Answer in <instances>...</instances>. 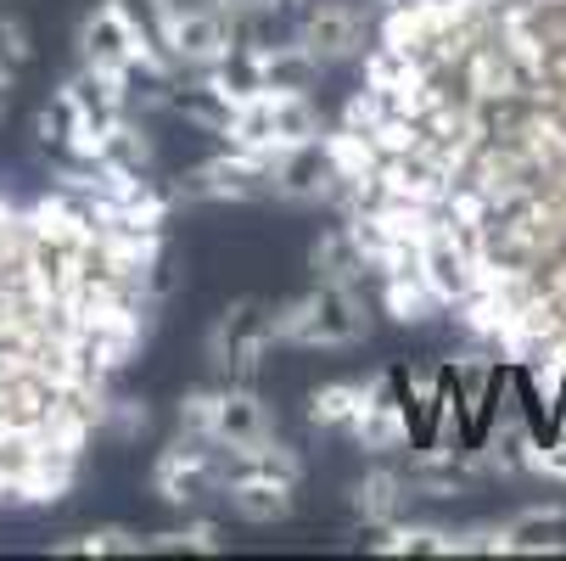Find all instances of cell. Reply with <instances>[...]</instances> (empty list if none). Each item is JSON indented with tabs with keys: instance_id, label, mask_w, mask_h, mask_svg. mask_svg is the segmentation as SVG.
<instances>
[{
	"instance_id": "1",
	"label": "cell",
	"mask_w": 566,
	"mask_h": 561,
	"mask_svg": "<svg viewBox=\"0 0 566 561\" xmlns=\"http://www.w3.org/2000/svg\"><path fill=\"white\" fill-rule=\"evenodd\" d=\"M376 332V314H370V298L365 287H326L314 281L308 292L275 303V337L281 349H359L365 337Z\"/></svg>"
},
{
	"instance_id": "2",
	"label": "cell",
	"mask_w": 566,
	"mask_h": 561,
	"mask_svg": "<svg viewBox=\"0 0 566 561\" xmlns=\"http://www.w3.org/2000/svg\"><path fill=\"white\" fill-rule=\"evenodd\" d=\"M180 427L219 444L230 466H241L253 449L275 438V416L253 382H208V387L180 393Z\"/></svg>"
},
{
	"instance_id": "3",
	"label": "cell",
	"mask_w": 566,
	"mask_h": 561,
	"mask_svg": "<svg viewBox=\"0 0 566 561\" xmlns=\"http://www.w3.org/2000/svg\"><path fill=\"white\" fill-rule=\"evenodd\" d=\"M270 349H281L275 337V303L270 298H235L219 309V320L202 337L208 371L213 382H259Z\"/></svg>"
},
{
	"instance_id": "4",
	"label": "cell",
	"mask_w": 566,
	"mask_h": 561,
	"mask_svg": "<svg viewBox=\"0 0 566 561\" xmlns=\"http://www.w3.org/2000/svg\"><path fill=\"white\" fill-rule=\"evenodd\" d=\"M270 157L253 152V146H224L213 157H202V164L180 169L164 191L175 208H208V202H259L270 197Z\"/></svg>"
},
{
	"instance_id": "5",
	"label": "cell",
	"mask_w": 566,
	"mask_h": 561,
	"mask_svg": "<svg viewBox=\"0 0 566 561\" xmlns=\"http://www.w3.org/2000/svg\"><path fill=\"white\" fill-rule=\"evenodd\" d=\"M224 477H230L224 449L180 427L164 449H157V460H151V495L164 500V506H175V511H186V506L219 495Z\"/></svg>"
},
{
	"instance_id": "6",
	"label": "cell",
	"mask_w": 566,
	"mask_h": 561,
	"mask_svg": "<svg viewBox=\"0 0 566 561\" xmlns=\"http://www.w3.org/2000/svg\"><path fill=\"white\" fill-rule=\"evenodd\" d=\"M164 45L180 62V73H208L224 67L241 45V23H230L213 0H191V7H175L164 18Z\"/></svg>"
},
{
	"instance_id": "7",
	"label": "cell",
	"mask_w": 566,
	"mask_h": 561,
	"mask_svg": "<svg viewBox=\"0 0 566 561\" xmlns=\"http://www.w3.org/2000/svg\"><path fill=\"white\" fill-rule=\"evenodd\" d=\"M365 34H370V12L359 0H303V12L292 23V40L319 62V67H343L365 56Z\"/></svg>"
},
{
	"instance_id": "8",
	"label": "cell",
	"mask_w": 566,
	"mask_h": 561,
	"mask_svg": "<svg viewBox=\"0 0 566 561\" xmlns=\"http://www.w3.org/2000/svg\"><path fill=\"white\" fill-rule=\"evenodd\" d=\"M219 500L230 506L235 522L248 528H275L297 511V477L275 471V466H230Z\"/></svg>"
},
{
	"instance_id": "9",
	"label": "cell",
	"mask_w": 566,
	"mask_h": 561,
	"mask_svg": "<svg viewBox=\"0 0 566 561\" xmlns=\"http://www.w3.org/2000/svg\"><path fill=\"white\" fill-rule=\"evenodd\" d=\"M270 197L292 202V208H343V175L332 169V157L319 146H297L286 157H275L270 169Z\"/></svg>"
},
{
	"instance_id": "10",
	"label": "cell",
	"mask_w": 566,
	"mask_h": 561,
	"mask_svg": "<svg viewBox=\"0 0 566 561\" xmlns=\"http://www.w3.org/2000/svg\"><path fill=\"white\" fill-rule=\"evenodd\" d=\"M376 398L370 411L348 427V438L370 455V460H392V455H410L416 449V416L403 411V393H398V376H376L370 382Z\"/></svg>"
},
{
	"instance_id": "11",
	"label": "cell",
	"mask_w": 566,
	"mask_h": 561,
	"mask_svg": "<svg viewBox=\"0 0 566 561\" xmlns=\"http://www.w3.org/2000/svg\"><path fill=\"white\" fill-rule=\"evenodd\" d=\"M403 477H410V489L421 500H460V495H471L482 484L471 449L465 444H443V438H432L427 449H416L410 460H403Z\"/></svg>"
},
{
	"instance_id": "12",
	"label": "cell",
	"mask_w": 566,
	"mask_h": 561,
	"mask_svg": "<svg viewBox=\"0 0 566 561\" xmlns=\"http://www.w3.org/2000/svg\"><path fill=\"white\" fill-rule=\"evenodd\" d=\"M500 555H566V500L522 506L500 522Z\"/></svg>"
},
{
	"instance_id": "13",
	"label": "cell",
	"mask_w": 566,
	"mask_h": 561,
	"mask_svg": "<svg viewBox=\"0 0 566 561\" xmlns=\"http://www.w3.org/2000/svg\"><path fill=\"white\" fill-rule=\"evenodd\" d=\"M410 477H403V466H387V460H376L359 484L348 489V511L365 522V528H387V522H398L403 517V506H410Z\"/></svg>"
},
{
	"instance_id": "14",
	"label": "cell",
	"mask_w": 566,
	"mask_h": 561,
	"mask_svg": "<svg viewBox=\"0 0 566 561\" xmlns=\"http://www.w3.org/2000/svg\"><path fill=\"white\" fill-rule=\"evenodd\" d=\"M376 309L392 320V326H410V332L443 314V303H438V292L421 281V270H398V276H381V281H376Z\"/></svg>"
},
{
	"instance_id": "15",
	"label": "cell",
	"mask_w": 566,
	"mask_h": 561,
	"mask_svg": "<svg viewBox=\"0 0 566 561\" xmlns=\"http://www.w3.org/2000/svg\"><path fill=\"white\" fill-rule=\"evenodd\" d=\"M308 276L326 281V287H365V281H370V270H365V259H359V248H354L348 225H326V230L308 242Z\"/></svg>"
},
{
	"instance_id": "16",
	"label": "cell",
	"mask_w": 566,
	"mask_h": 561,
	"mask_svg": "<svg viewBox=\"0 0 566 561\" xmlns=\"http://www.w3.org/2000/svg\"><path fill=\"white\" fill-rule=\"evenodd\" d=\"M370 398H376L370 382H326V387H314L308 393V427L348 438V427L370 411Z\"/></svg>"
},
{
	"instance_id": "17",
	"label": "cell",
	"mask_w": 566,
	"mask_h": 561,
	"mask_svg": "<svg viewBox=\"0 0 566 561\" xmlns=\"http://www.w3.org/2000/svg\"><path fill=\"white\" fill-rule=\"evenodd\" d=\"M376 555H454V528H438V522H387V528H370L365 539Z\"/></svg>"
},
{
	"instance_id": "18",
	"label": "cell",
	"mask_w": 566,
	"mask_h": 561,
	"mask_svg": "<svg viewBox=\"0 0 566 561\" xmlns=\"http://www.w3.org/2000/svg\"><path fill=\"white\" fill-rule=\"evenodd\" d=\"M51 550H62V555H140L146 533H135V528H85V533L56 539Z\"/></svg>"
},
{
	"instance_id": "19",
	"label": "cell",
	"mask_w": 566,
	"mask_h": 561,
	"mask_svg": "<svg viewBox=\"0 0 566 561\" xmlns=\"http://www.w3.org/2000/svg\"><path fill=\"white\" fill-rule=\"evenodd\" d=\"M146 550H197V555H219L224 550V528L197 517L186 528H164V533H146Z\"/></svg>"
},
{
	"instance_id": "20",
	"label": "cell",
	"mask_w": 566,
	"mask_h": 561,
	"mask_svg": "<svg viewBox=\"0 0 566 561\" xmlns=\"http://www.w3.org/2000/svg\"><path fill=\"white\" fill-rule=\"evenodd\" d=\"M146 427H151L146 398H107V411H102V433H113L118 444H135Z\"/></svg>"
},
{
	"instance_id": "21",
	"label": "cell",
	"mask_w": 566,
	"mask_h": 561,
	"mask_svg": "<svg viewBox=\"0 0 566 561\" xmlns=\"http://www.w3.org/2000/svg\"><path fill=\"white\" fill-rule=\"evenodd\" d=\"M527 477H544V484L566 489V422H560V433H549V438L533 444V455H527Z\"/></svg>"
},
{
	"instance_id": "22",
	"label": "cell",
	"mask_w": 566,
	"mask_h": 561,
	"mask_svg": "<svg viewBox=\"0 0 566 561\" xmlns=\"http://www.w3.org/2000/svg\"><path fill=\"white\" fill-rule=\"evenodd\" d=\"M392 107H387V96L381 91H370V85H359L348 102H343V118L337 124H348V129H359V135H376V124L387 118Z\"/></svg>"
},
{
	"instance_id": "23",
	"label": "cell",
	"mask_w": 566,
	"mask_h": 561,
	"mask_svg": "<svg viewBox=\"0 0 566 561\" xmlns=\"http://www.w3.org/2000/svg\"><path fill=\"white\" fill-rule=\"evenodd\" d=\"M29 56H34V34H29V23L12 18V12H0V62L29 67Z\"/></svg>"
},
{
	"instance_id": "24",
	"label": "cell",
	"mask_w": 566,
	"mask_h": 561,
	"mask_svg": "<svg viewBox=\"0 0 566 561\" xmlns=\"http://www.w3.org/2000/svg\"><path fill=\"white\" fill-rule=\"evenodd\" d=\"M213 7H219L230 23H241V29H248V23H259V18H275V12H286L292 0H213Z\"/></svg>"
},
{
	"instance_id": "25",
	"label": "cell",
	"mask_w": 566,
	"mask_h": 561,
	"mask_svg": "<svg viewBox=\"0 0 566 561\" xmlns=\"http://www.w3.org/2000/svg\"><path fill=\"white\" fill-rule=\"evenodd\" d=\"M12 85H18V67H12V62H0V118L12 113Z\"/></svg>"
},
{
	"instance_id": "26",
	"label": "cell",
	"mask_w": 566,
	"mask_h": 561,
	"mask_svg": "<svg viewBox=\"0 0 566 561\" xmlns=\"http://www.w3.org/2000/svg\"><path fill=\"white\" fill-rule=\"evenodd\" d=\"M157 7H164V18H169L175 7H191V0H157Z\"/></svg>"
}]
</instances>
